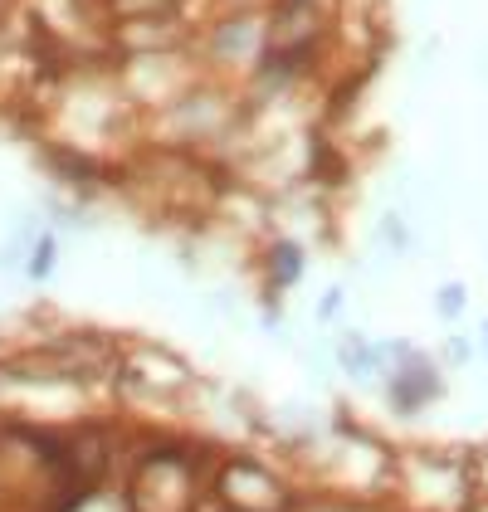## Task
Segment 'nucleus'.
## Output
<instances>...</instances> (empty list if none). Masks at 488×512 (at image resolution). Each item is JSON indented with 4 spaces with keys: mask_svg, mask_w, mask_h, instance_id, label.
I'll return each instance as SVG.
<instances>
[{
    "mask_svg": "<svg viewBox=\"0 0 488 512\" xmlns=\"http://www.w3.org/2000/svg\"><path fill=\"white\" fill-rule=\"evenodd\" d=\"M464 308H469V288L464 283H440L435 288V313L445 317V322H459Z\"/></svg>",
    "mask_w": 488,
    "mask_h": 512,
    "instance_id": "9",
    "label": "nucleus"
},
{
    "mask_svg": "<svg viewBox=\"0 0 488 512\" xmlns=\"http://www.w3.org/2000/svg\"><path fill=\"white\" fill-rule=\"evenodd\" d=\"M479 352L488 356V317H484V322H479Z\"/></svg>",
    "mask_w": 488,
    "mask_h": 512,
    "instance_id": "13",
    "label": "nucleus"
},
{
    "mask_svg": "<svg viewBox=\"0 0 488 512\" xmlns=\"http://www.w3.org/2000/svg\"><path fill=\"white\" fill-rule=\"evenodd\" d=\"M113 79H118V93L142 113H162L166 103H176L191 83L205 79L196 49H157V54H118L113 59Z\"/></svg>",
    "mask_w": 488,
    "mask_h": 512,
    "instance_id": "2",
    "label": "nucleus"
},
{
    "mask_svg": "<svg viewBox=\"0 0 488 512\" xmlns=\"http://www.w3.org/2000/svg\"><path fill=\"white\" fill-rule=\"evenodd\" d=\"M337 366L352 371V376H381L376 342H371L366 332H342V337H337Z\"/></svg>",
    "mask_w": 488,
    "mask_h": 512,
    "instance_id": "6",
    "label": "nucleus"
},
{
    "mask_svg": "<svg viewBox=\"0 0 488 512\" xmlns=\"http://www.w3.org/2000/svg\"><path fill=\"white\" fill-rule=\"evenodd\" d=\"M440 395H445V376H440V366L420 352V347L386 376V400H391L396 415H420V410L435 405Z\"/></svg>",
    "mask_w": 488,
    "mask_h": 512,
    "instance_id": "4",
    "label": "nucleus"
},
{
    "mask_svg": "<svg viewBox=\"0 0 488 512\" xmlns=\"http://www.w3.org/2000/svg\"><path fill=\"white\" fill-rule=\"evenodd\" d=\"M274 0H205V20L220 15V10H269Z\"/></svg>",
    "mask_w": 488,
    "mask_h": 512,
    "instance_id": "10",
    "label": "nucleus"
},
{
    "mask_svg": "<svg viewBox=\"0 0 488 512\" xmlns=\"http://www.w3.org/2000/svg\"><path fill=\"white\" fill-rule=\"evenodd\" d=\"M376 244L386 254H410L415 249V230H410V220L401 210H381L376 215Z\"/></svg>",
    "mask_w": 488,
    "mask_h": 512,
    "instance_id": "7",
    "label": "nucleus"
},
{
    "mask_svg": "<svg viewBox=\"0 0 488 512\" xmlns=\"http://www.w3.org/2000/svg\"><path fill=\"white\" fill-rule=\"evenodd\" d=\"M54 264H59V239L44 230V235L30 244V259H25V278H30V283H44V278L54 274Z\"/></svg>",
    "mask_w": 488,
    "mask_h": 512,
    "instance_id": "8",
    "label": "nucleus"
},
{
    "mask_svg": "<svg viewBox=\"0 0 488 512\" xmlns=\"http://www.w3.org/2000/svg\"><path fill=\"white\" fill-rule=\"evenodd\" d=\"M210 493L235 512H293L298 508V488H288L279 473L259 459H225L215 478H210Z\"/></svg>",
    "mask_w": 488,
    "mask_h": 512,
    "instance_id": "3",
    "label": "nucleus"
},
{
    "mask_svg": "<svg viewBox=\"0 0 488 512\" xmlns=\"http://www.w3.org/2000/svg\"><path fill=\"white\" fill-rule=\"evenodd\" d=\"M445 361H449V366H469V361H474V347H469L464 337H449V342H445Z\"/></svg>",
    "mask_w": 488,
    "mask_h": 512,
    "instance_id": "12",
    "label": "nucleus"
},
{
    "mask_svg": "<svg viewBox=\"0 0 488 512\" xmlns=\"http://www.w3.org/2000/svg\"><path fill=\"white\" fill-rule=\"evenodd\" d=\"M196 59L210 79L240 88L264 59H269V10H220L196 25Z\"/></svg>",
    "mask_w": 488,
    "mask_h": 512,
    "instance_id": "1",
    "label": "nucleus"
},
{
    "mask_svg": "<svg viewBox=\"0 0 488 512\" xmlns=\"http://www.w3.org/2000/svg\"><path fill=\"white\" fill-rule=\"evenodd\" d=\"M259 274H264V293L269 298L298 288L303 274H308V244L298 235H288V230L264 235V244H259Z\"/></svg>",
    "mask_w": 488,
    "mask_h": 512,
    "instance_id": "5",
    "label": "nucleus"
},
{
    "mask_svg": "<svg viewBox=\"0 0 488 512\" xmlns=\"http://www.w3.org/2000/svg\"><path fill=\"white\" fill-rule=\"evenodd\" d=\"M342 303H347V293L342 288H327L323 298H318V322H332V317L342 313Z\"/></svg>",
    "mask_w": 488,
    "mask_h": 512,
    "instance_id": "11",
    "label": "nucleus"
}]
</instances>
